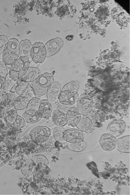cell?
<instances>
[{
    "label": "cell",
    "mask_w": 130,
    "mask_h": 195,
    "mask_svg": "<svg viewBox=\"0 0 130 195\" xmlns=\"http://www.w3.org/2000/svg\"><path fill=\"white\" fill-rule=\"evenodd\" d=\"M54 80V76L51 73L45 72L41 74L30 85L34 94L38 97L45 95Z\"/></svg>",
    "instance_id": "cell-1"
},
{
    "label": "cell",
    "mask_w": 130,
    "mask_h": 195,
    "mask_svg": "<svg viewBox=\"0 0 130 195\" xmlns=\"http://www.w3.org/2000/svg\"><path fill=\"white\" fill-rule=\"evenodd\" d=\"M51 133V129L47 126L39 125L31 130L29 135L32 140L40 143L47 140L50 137Z\"/></svg>",
    "instance_id": "cell-2"
},
{
    "label": "cell",
    "mask_w": 130,
    "mask_h": 195,
    "mask_svg": "<svg viewBox=\"0 0 130 195\" xmlns=\"http://www.w3.org/2000/svg\"><path fill=\"white\" fill-rule=\"evenodd\" d=\"M31 56L32 61L36 64L42 63L44 62L46 56L44 45L43 43L37 42L33 44Z\"/></svg>",
    "instance_id": "cell-3"
},
{
    "label": "cell",
    "mask_w": 130,
    "mask_h": 195,
    "mask_svg": "<svg viewBox=\"0 0 130 195\" xmlns=\"http://www.w3.org/2000/svg\"><path fill=\"white\" fill-rule=\"evenodd\" d=\"M93 104L92 99L89 96L82 95L77 102L76 108L81 115H89L93 108Z\"/></svg>",
    "instance_id": "cell-4"
},
{
    "label": "cell",
    "mask_w": 130,
    "mask_h": 195,
    "mask_svg": "<svg viewBox=\"0 0 130 195\" xmlns=\"http://www.w3.org/2000/svg\"><path fill=\"white\" fill-rule=\"evenodd\" d=\"M18 73L19 80L28 83L33 81L41 74L40 71L38 68L29 67L23 68Z\"/></svg>",
    "instance_id": "cell-5"
},
{
    "label": "cell",
    "mask_w": 130,
    "mask_h": 195,
    "mask_svg": "<svg viewBox=\"0 0 130 195\" xmlns=\"http://www.w3.org/2000/svg\"><path fill=\"white\" fill-rule=\"evenodd\" d=\"M126 127L125 123L123 120H115L109 123L106 127V132L116 137L123 133Z\"/></svg>",
    "instance_id": "cell-6"
},
{
    "label": "cell",
    "mask_w": 130,
    "mask_h": 195,
    "mask_svg": "<svg viewBox=\"0 0 130 195\" xmlns=\"http://www.w3.org/2000/svg\"><path fill=\"white\" fill-rule=\"evenodd\" d=\"M15 92L19 96L28 98L33 94L31 85L28 82L19 80L14 87Z\"/></svg>",
    "instance_id": "cell-7"
},
{
    "label": "cell",
    "mask_w": 130,
    "mask_h": 195,
    "mask_svg": "<svg viewBox=\"0 0 130 195\" xmlns=\"http://www.w3.org/2000/svg\"><path fill=\"white\" fill-rule=\"evenodd\" d=\"M63 45V42L61 38H56L51 39L44 45L46 57H51L57 53Z\"/></svg>",
    "instance_id": "cell-8"
},
{
    "label": "cell",
    "mask_w": 130,
    "mask_h": 195,
    "mask_svg": "<svg viewBox=\"0 0 130 195\" xmlns=\"http://www.w3.org/2000/svg\"><path fill=\"white\" fill-rule=\"evenodd\" d=\"M117 139L111 134L106 133L101 136L99 140L100 146L104 150L107 151H112L115 148Z\"/></svg>",
    "instance_id": "cell-9"
},
{
    "label": "cell",
    "mask_w": 130,
    "mask_h": 195,
    "mask_svg": "<svg viewBox=\"0 0 130 195\" xmlns=\"http://www.w3.org/2000/svg\"><path fill=\"white\" fill-rule=\"evenodd\" d=\"M61 91V86L57 82H54L51 85L46 93L47 100L51 104L57 103Z\"/></svg>",
    "instance_id": "cell-10"
},
{
    "label": "cell",
    "mask_w": 130,
    "mask_h": 195,
    "mask_svg": "<svg viewBox=\"0 0 130 195\" xmlns=\"http://www.w3.org/2000/svg\"><path fill=\"white\" fill-rule=\"evenodd\" d=\"M67 142L72 143L79 142L84 140L85 135L83 132L75 128L66 130Z\"/></svg>",
    "instance_id": "cell-11"
},
{
    "label": "cell",
    "mask_w": 130,
    "mask_h": 195,
    "mask_svg": "<svg viewBox=\"0 0 130 195\" xmlns=\"http://www.w3.org/2000/svg\"><path fill=\"white\" fill-rule=\"evenodd\" d=\"M76 127L82 132L87 134L92 133L94 129V125L90 118L82 115Z\"/></svg>",
    "instance_id": "cell-12"
},
{
    "label": "cell",
    "mask_w": 130,
    "mask_h": 195,
    "mask_svg": "<svg viewBox=\"0 0 130 195\" xmlns=\"http://www.w3.org/2000/svg\"><path fill=\"white\" fill-rule=\"evenodd\" d=\"M19 80L18 72L10 70L5 78L4 84L5 91H10L14 87Z\"/></svg>",
    "instance_id": "cell-13"
},
{
    "label": "cell",
    "mask_w": 130,
    "mask_h": 195,
    "mask_svg": "<svg viewBox=\"0 0 130 195\" xmlns=\"http://www.w3.org/2000/svg\"><path fill=\"white\" fill-rule=\"evenodd\" d=\"M79 98L77 92L71 90L61 91L59 101H64L73 105L77 103Z\"/></svg>",
    "instance_id": "cell-14"
},
{
    "label": "cell",
    "mask_w": 130,
    "mask_h": 195,
    "mask_svg": "<svg viewBox=\"0 0 130 195\" xmlns=\"http://www.w3.org/2000/svg\"><path fill=\"white\" fill-rule=\"evenodd\" d=\"M22 117L26 123L30 124L37 123L42 118L38 111L35 110H26L23 113Z\"/></svg>",
    "instance_id": "cell-15"
},
{
    "label": "cell",
    "mask_w": 130,
    "mask_h": 195,
    "mask_svg": "<svg viewBox=\"0 0 130 195\" xmlns=\"http://www.w3.org/2000/svg\"><path fill=\"white\" fill-rule=\"evenodd\" d=\"M116 148L117 150L120 152L129 153V135H125L117 139Z\"/></svg>",
    "instance_id": "cell-16"
},
{
    "label": "cell",
    "mask_w": 130,
    "mask_h": 195,
    "mask_svg": "<svg viewBox=\"0 0 130 195\" xmlns=\"http://www.w3.org/2000/svg\"><path fill=\"white\" fill-rule=\"evenodd\" d=\"M3 114L6 122L11 125L14 123L18 115L17 110L11 104L5 107L3 110Z\"/></svg>",
    "instance_id": "cell-17"
},
{
    "label": "cell",
    "mask_w": 130,
    "mask_h": 195,
    "mask_svg": "<svg viewBox=\"0 0 130 195\" xmlns=\"http://www.w3.org/2000/svg\"><path fill=\"white\" fill-rule=\"evenodd\" d=\"M38 111L42 118L48 119L52 115L53 111L52 104L47 99H43L41 101Z\"/></svg>",
    "instance_id": "cell-18"
},
{
    "label": "cell",
    "mask_w": 130,
    "mask_h": 195,
    "mask_svg": "<svg viewBox=\"0 0 130 195\" xmlns=\"http://www.w3.org/2000/svg\"><path fill=\"white\" fill-rule=\"evenodd\" d=\"M32 48V45L29 40L27 39L22 40L20 43V57H26L31 62L32 61L31 56Z\"/></svg>",
    "instance_id": "cell-19"
},
{
    "label": "cell",
    "mask_w": 130,
    "mask_h": 195,
    "mask_svg": "<svg viewBox=\"0 0 130 195\" xmlns=\"http://www.w3.org/2000/svg\"><path fill=\"white\" fill-rule=\"evenodd\" d=\"M81 116L76 107H74L67 115L68 125L73 128L76 127L80 120Z\"/></svg>",
    "instance_id": "cell-20"
},
{
    "label": "cell",
    "mask_w": 130,
    "mask_h": 195,
    "mask_svg": "<svg viewBox=\"0 0 130 195\" xmlns=\"http://www.w3.org/2000/svg\"><path fill=\"white\" fill-rule=\"evenodd\" d=\"M54 124L63 127L67 124V115L56 109L52 112V115Z\"/></svg>",
    "instance_id": "cell-21"
},
{
    "label": "cell",
    "mask_w": 130,
    "mask_h": 195,
    "mask_svg": "<svg viewBox=\"0 0 130 195\" xmlns=\"http://www.w3.org/2000/svg\"><path fill=\"white\" fill-rule=\"evenodd\" d=\"M20 42L15 38L10 39L8 40L6 47L3 54L7 53H11L18 56L19 55Z\"/></svg>",
    "instance_id": "cell-22"
},
{
    "label": "cell",
    "mask_w": 130,
    "mask_h": 195,
    "mask_svg": "<svg viewBox=\"0 0 130 195\" xmlns=\"http://www.w3.org/2000/svg\"><path fill=\"white\" fill-rule=\"evenodd\" d=\"M35 169V165L32 159H26L22 164L21 170L25 176H29L31 175Z\"/></svg>",
    "instance_id": "cell-23"
},
{
    "label": "cell",
    "mask_w": 130,
    "mask_h": 195,
    "mask_svg": "<svg viewBox=\"0 0 130 195\" xmlns=\"http://www.w3.org/2000/svg\"><path fill=\"white\" fill-rule=\"evenodd\" d=\"M29 101L28 98L19 96L12 100L11 105L17 110H21L27 107Z\"/></svg>",
    "instance_id": "cell-24"
},
{
    "label": "cell",
    "mask_w": 130,
    "mask_h": 195,
    "mask_svg": "<svg viewBox=\"0 0 130 195\" xmlns=\"http://www.w3.org/2000/svg\"><path fill=\"white\" fill-rule=\"evenodd\" d=\"M66 130L62 127L57 126L54 128L53 135L55 140L62 144L67 142L65 140Z\"/></svg>",
    "instance_id": "cell-25"
},
{
    "label": "cell",
    "mask_w": 130,
    "mask_h": 195,
    "mask_svg": "<svg viewBox=\"0 0 130 195\" xmlns=\"http://www.w3.org/2000/svg\"><path fill=\"white\" fill-rule=\"evenodd\" d=\"M32 159L35 166L39 167H46L49 164L48 160L45 156L43 155L33 156Z\"/></svg>",
    "instance_id": "cell-26"
},
{
    "label": "cell",
    "mask_w": 130,
    "mask_h": 195,
    "mask_svg": "<svg viewBox=\"0 0 130 195\" xmlns=\"http://www.w3.org/2000/svg\"><path fill=\"white\" fill-rule=\"evenodd\" d=\"M75 107L73 105L64 101H59L56 106V110L66 115Z\"/></svg>",
    "instance_id": "cell-27"
},
{
    "label": "cell",
    "mask_w": 130,
    "mask_h": 195,
    "mask_svg": "<svg viewBox=\"0 0 130 195\" xmlns=\"http://www.w3.org/2000/svg\"><path fill=\"white\" fill-rule=\"evenodd\" d=\"M67 147L70 150L75 152H79L84 150L85 148L86 143L84 140L76 143L67 142Z\"/></svg>",
    "instance_id": "cell-28"
},
{
    "label": "cell",
    "mask_w": 130,
    "mask_h": 195,
    "mask_svg": "<svg viewBox=\"0 0 130 195\" xmlns=\"http://www.w3.org/2000/svg\"><path fill=\"white\" fill-rule=\"evenodd\" d=\"M19 57V56L13 53H6L3 54V61L6 66L10 65L13 63Z\"/></svg>",
    "instance_id": "cell-29"
},
{
    "label": "cell",
    "mask_w": 130,
    "mask_h": 195,
    "mask_svg": "<svg viewBox=\"0 0 130 195\" xmlns=\"http://www.w3.org/2000/svg\"><path fill=\"white\" fill-rule=\"evenodd\" d=\"M41 101L40 99L38 97L36 96L32 98L29 100L26 110H38Z\"/></svg>",
    "instance_id": "cell-30"
},
{
    "label": "cell",
    "mask_w": 130,
    "mask_h": 195,
    "mask_svg": "<svg viewBox=\"0 0 130 195\" xmlns=\"http://www.w3.org/2000/svg\"><path fill=\"white\" fill-rule=\"evenodd\" d=\"M10 70L19 72L24 68V64L20 57L11 64L6 66Z\"/></svg>",
    "instance_id": "cell-31"
},
{
    "label": "cell",
    "mask_w": 130,
    "mask_h": 195,
    "mask_svg": "<svg viewBox=\"0 0 130 195\" xmlns=\"http://www.w3.org/2000/svg\"><path fill=\"white\" fill-rule=\"evenodd\" d=\"M78 89L77 83L74 81H71L66 84L63 87L61 91L71 90L77 92Z\"/></svg>",
    "instance_id": "cell-32"
},
{
    "label": "cell",
    "mask_w": 130,
    "mask_h": 195,
    "mask_svg": "<svg viewBox=\"0 0 130 195\" xmlns=\"http://www.w3.org/2000/svg\"><path fill=\"white\" fill-rule=\"evenodd\" d=\"M26 122L22 118L18 115L14 123L12 125L16 128H21L24 127L26 124Z\"/></svg>",
    "instance_id": "cell-33"
},
{
    "label": "cell",
    "mask_w": 130,
    "mask_h": 195,
    "mask_svg": "<svg viewBox=\"0 0 130 195\" xmlns=\"http://www.w3.org/2000/svg\"><path fill=\"white\" fill-rule=\"evenodd\" d=\"M8 41L7 37L3 35H0V55L5 50Z\"/></svg>",
    "instance_id": "cell-34"
},
{
    "label": "cell",
    "mask_w": 130,
    "mask_h": 195,
    "mask_svg": "<svg viewBox=\"0 0 130 195\" xmlns=\"http://www.w3.org/2000/svg\"><path fill=\"white\" fill-rule=\"evenodd\" d=\"M86 166L91 170L92 173L97 177H99L98 171L96 164L93 161L87 164Z\"/></svg>",
    "instance_id": "cell-35"
},
{
    "label": "cell",
    "mask_w": 130,
    "mask_h": 195,
    "mask_svg": "<svg viewBox=\"0 0 130 195\" xmlns=\"http://www.w3.org/2000/svg\"><path fill=\"white\" fill-rule=\"evenodd\" d=\"M8 73L7 67L3 61H0V76L5 78Z\"/></svg>",
    "instance_id": "cell-36"
},
{
    "label": "cell",
    "mask_w": 130,
    "mask_h": 195,
    "mask_svg": "<svg viewBox=\"0 0 130 195\" xmlns=\"http://www.w3.org/2000/svg\"><path fill=\"white\" fill-rule=\"evenodd\" d=\"M5 79L4 77L0 76V97L5 91L4 86Z\"/></svg>",
    "instance_id": "cell-37"
},
{
    "label": "cell",
    "mask_w": 130,
    "mask_h": 195,
    "mask_svg": "<svg viewBox=\"0 0 130 195\" xmlns=\"http://www.w3.org/2000/svg\"><path fill=\"white\" fill-rule=\"evenodd\" d=\"M20 57L24 63V68L29 67L31 62L29 58L26 57Z\"/></svg>",
    "instance_id": "cell-38"
},
{
    "label": "cell",
    "mask_w": 130,
    "mask_h": 195,
    "mask_svg": "<svg viewBox=\"0 0 130 195\" xmlns=\"http://www.w3.org/2000/svg\"><path fill=\"white\" fill-rule=\"evenodd\" d=\"M45 122L49 125H52L54 124L52 116L48 119H45Z\"/></svg>",
    "instance_id": "cell-39"
},
{
    "label": "cell",
    "mask_w": 130,
    "mask_h": 195,
    "mask_svg": "<svg viewBox=\"0 0 130 195\" xmlns=\"http://www.w3.org/2000/svg\"><path fill=\"white\" fill-rule=\"evenodd\" d=\"M73 37V36L72 35H69L67 36L66 38L67 40L69 41H71Z\"/></svg>",
    "instance_id": "cell-40"
}]
</instances>
